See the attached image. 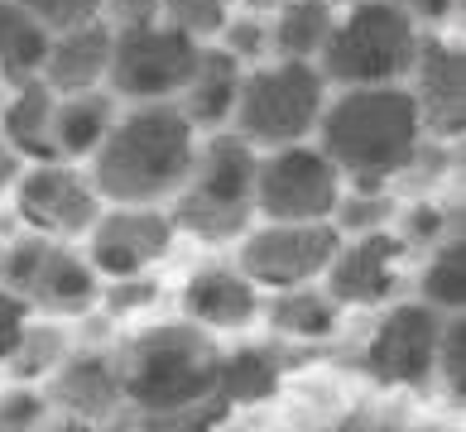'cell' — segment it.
<instances>
[{
	"mask_svg": "<svg viewBox=\"0 0 466 432\" xmlns=\"http://www.w3.org/2000/svg\"><path fill=\"white\" fill-rule=\"evenodd\" d=\"M198 54H202V44L168 29L164 20L145 25V29H126L111 39L106 92L120 106H135V101H178V92L198 67Z\"/></svg>",
	"mask_w": 466,
	"mask_h": 432,
	"instance_id": "30bf717a",
	"label": "cell"
},
{
	"mask_svg": "<svg viewBox=\"0 0 466 432\" xmlns=\"http://www.w3.org/2000/svg\"><path fill=\"white\" fill-rule=\"evenodd\" d=\"M341 307L322 284H303V288H284V293H265L260 303V322L274 341H293V346H318V341H337L341 332Z\"/></svg>",
	"mask_w": 466,
	"mask_h": 432,
	"instance_id": "44dd1931",
	"label": "cell"
},
{
	"mask_svg": "<svg viewBox=\"0 0 466 432\" xmlns=\"http://www.w3.org/2000/svg\"><path fill=\"white\" fill-rule=\"evenodd\" d=\"M447 313L428 307L423 298H394L375 317L366 346H360V375L380 394H428L433 389V360Z\"/></svg>",
	"mask_w": 466,
	"mask_h": 432,
	"instance_id": "ba28073f",
	"label": "cell"
},
{
	"mask_svg": "<svg viewBox=\"0 0 466 432\" xmlns=\"http://www.w3.org/2000/svg\"><path fill=\"white\" fill-rule=\"evenodd\" d=\"M231 5L246 10V15H274V10L284 5V0H231Z\"/></svg>",
	"mask_w": 466,
	"mask_h": 432,
	"instance_id": "60d3db41",
	"label": "cell"
},
{
	"mask_svg": "<svg viewBox=\"0 0 466 432\" xmlns=\"http://www.w3.org/2000/svg\"><path fill=\"white\" fill-rule=\"evenodd\" d=\"M341 197V173L318 140L265 149L255 164V221H327Z\"/></svg>",
	"mask_w": 466,
	"mask_h": 432,
	"instance_id": "8fae6325",
	"label": "cell"
},
{
	"mask_svg": "<svg viewBox=\"0 0 466 432\" xmlns=\"http://www.w3.org/2000/svg\"><path fill=\"white\" fill-rule=\"evenodd\" d=\"M101 25L111 34H126V29H145V25H159V0H101Z\"/></svg>",
	"mask_w": 466,
	"mask_h": 432,
	"instance_id": "8d00e7d4",
	"label": "cell"
},
{
	"mask_svg": "<svg viewBox=\"0 0 466 432\" xmlns=\"http://www.w3.org/2000/svg\"><path fill=\"white\" fill-rule=\"evenodd\" d=\"M101 206L106 202H101L92 173L82 164H67V159L25 164L15 187H10L15 221L34 236H54V240H67V246H77V240L92 231Z\"/></svg>",
	"mask_w": 466,
	"mask_h": 432,
	"instance_id": "7c38bea8",
	"label": "cell"
},
{
	"mask_svg": "<svg viewBox=\"0 0 466 432\" xmlns=\"http://www.w3.org/2000/svg\"><path fill=\"white\" fill-rule=\"evenodd\" d=\"M327 92L332 86L318 73V63H284V58L255 63L240 77L231 130L260 154L284 149V145H303L318 130Z\"/></svg>",
	"mask_w": 466,
	"mask_h": 432,
	"instance_id": "8992f818",
	"label": "cell"
},
{
	"mask_svg": "<svg viewBox=\"0 0 466 432\" xmlns=\"http://www.w3.org/2000/svg\"><path fill=\"white\" fill-rule=\"evenodd\" d=\"M457 164L461 159H457L452 145H447V140H428V135H423L419 149L409 154V164L400 168V178L390 183V193L394 197H433L438 187L457 173Z\"/></svg>",
	"mask_w": 466,
	"mask_h": 432,
	"instance_id": "f546056e",
	"label": "cell"
},
{
	"mask_svg": "<svg viewBox=\"0 0 466 432\" xmlns=\"http://www.w3.org/2000/svg\"><path fill=\"white\" fill-rule=\"evenodd\" d=\"M29 303L20 298V293H10V288H0V366L10 360V351L20 346L25 337V327H29Z\"/></svg>",
	"mask_w": 466,
	"mask_h": 432,
	"instance_id": "74e56055",
	"label": "cell"
},
{
	"mask_svg": "<svg viewBox=\"0 0 466 432\" xmlns=\"http://www.w3.org/2000/svg\"><path fill=\"white\" fill-rule=\"evenodd\" d=\"M217 366H221V337L202 332L183 317L145 322L116 346L126 408L154 423L193 418V413L212 408Z\"/></svg>",
	"mask_w": 466,
	"mask_h": 432,
	"instance_id": "7a4b0ae2",
	"label": "cell"
},
{
	"mask_svg": "<svg viewBox=\"0 0 466 432\" xmlns=\"http://www.w3.org/2000/svg\"><path fill=\"white\" fill-rule=\"evenodd\" d=\"M20 5L39 20L48 34H63L73 25H87L101 15V0H20Z\"/></svg>",
	"mask_w": 466,
	"mask_h": 432,
	"instance_id": "d590c367",
	"label": "cell"
},
{
	"mask_svg": "<svg viewBox=\"0 0 466 432\" xmlns=\"http://www.w3.org/2000/svg\"><path fill=\"white\" fill-rule=\"evenodd\" d=\"M332 25H337V10L327 5V0H284V5L269 15V58L318 63Z\"/></svg>",
	"mask_w": 466,
	"mask_h": 432,
	"instance_id": "cb8c5ba5",
	"label": "cell"
},
{
	"mask_svg": "<svg viewBox=\"0 0 466 432\" xmlns=\"http://www.w3.org/2000/svg\"><path fill=\"white\" fill-rule=\"evenodd\" d=\"M327 5H332V10H347V5H356V0H327Z\"/></svg>",
	"mask_w": 466,
	"mask_h": 432,
	"instance_id": "7bdbcfd3",
	"label": "cell"
},
{
	"mask_svg": "<svg viewBox=\"0 0 466 432\" xmlns=\"http://www.w3.org/2000/svg\"><path fill=\"white\" fill-rule=\"evenodd\" d=\"M73 322H58V317H29L20 346L10 351V360L0 370H5L10 385H44L48 375H54L67 351H73Z\"/></svg>",
	"mask_w": 466,
	"mask_h": 432,
	"instance_id": "d4e9b609",
	"label": "cell"
},
{
	"mask_svg": "<svg viewBox=\"0 0 466 432\" xmlns=\"http://www.w3.org/2000/svg\"><path fill=\"white\" fill-rule=\"evenodd\" d=\"M265 293L240 274L231 259H202L178 284V317L212 337H246L260 327Z\"/></svg>",
	"mask_w": 466,
	"mask_h": 432,
	"instance_id": "e0dca14e",
	"label": "cell"
},
{
	"mask_svg": "<svg viewBox=\"0 0 466 432\" xmlns=\"http://www.w3.org/2000/svg\"><path fill=\"white\" fill-rule=\"evenodd\" d=\"M433 385L442 389L447 404L466 399V313H447L442 337H438V360H433Z\"/></svg>",
	"mask_w": 466,
	"mask_h": 432,
	"instance_id": "1f68e13d",
	"label": "cell"
},
{
	"mask_svg": "<svg viewBox=\"0 0 466 432\" xmlns=\"http://www.w3.org/2000/svg\"><path fill=\"white\" fill-rule=\"evenodd\" d=\"M423 29L390 0H356L337 10V25L327 34L318 73L327 86H390L409 82L413 58H419Z\"/></svg>",
	"mask_w": 466,
	"mask_h": 432,
	"instance_id": "5b68a950",
	"label": "cell"
},
{
	"mask_svg": "<svg viewBox=\"0 0 466 432\" xmlns=\"http://www.w3.org/2000/svg\"><path fill=\"white\" fill-rule=\"evenodd\" d=\"M54 404L44 385H0V432H48Z\"/></svg>",
	"mask_w": 466,
	"mask_h": 432,
	"instance_id": "836d02e7",
	"label": "cell"
},
{
	"mask_svg": "<svg viewBox=\"0 0 466 432\" xmlns=\"http://www.w3.org/2000/svg\"><path fill=\"white\" fill-rule=\"evenodd\" d=\"M390 5H400L419 29H442V25H452V15L461 10V0H390Z\"/></svg>",
	"mask_w": 466,
	"mask_h": 432,
	"instance_id": "f35d334b",
	"label": "cell"
},
{
	"mask_svg": "<svg viewBox=\"0 0 466 432\" xmlns=\"http://www.w3.org/2000/svg\"><path fill=\"white\" fill-rule=\"evenodd\" d=\"M255 164H260V149H250L236 130L202 135L193 173L168 202L178 236L212 250L236 246L255 226Z\"/></svg>",
	"mask_w": 466,
	"mask_h": 432,
	"instance_id": "277c9868",
	"label": "cell"
},
{
	"mask_svg": "<svg viewBox=\"0 0 466 432\" xmlns=\"http://www.w3.org/2000/svg\"><path fill=\"white\" fill-rule=\"evenodd\" d=\"M240 77H246V67H240L231 54H221L217 44H202L193 77H187V86L178 92V111L187 116V126H193L198 135L231 130Z\"/></svg>",
	"mask_w": 466,
	"mask_h": 432,
	"instance_id": "ffe728a7",
	"label": "cell"
},
{
	"mask_svg": "<svg viewBox=\"0 0 466 432\" xmlns=\"http://www.w3.org/2000/svg\"><path fill=\"white\" fill-rule=\"evenodd\" d=\"M54 92L44 86V77L15 82L5 101H0V140H5L25 164H54Z\"/></svg>",
	"mask_w": 466,
	"mask_h": 432,
	"instance_id": "7402d4cb",
	"label": "cell"
},
{
	"mask_svg": "<svg viewBox=\"0 0 466 432\" xmlns=\"http://www.w3.org/2000/svg\"><path fill=\"white\" fill-rule=\"evenodd\" d=\"M231 0H159V20L198 44H212L221 25L231 20Z\"/></svg>",
	"mask_w": 466,
	"mask_h": 432,
	"instance_id": "d6a6232c",
	"label": "cell"
},
{
	"mask_svg": "<svg viewBox=\"0 0 466 432\" xmlns=\"http://www.w3.org/2000/svg\"><path fill=\"white\" fill-rule=\"evenodd\" d=\"M0 288L20 293L34 317L77 322L101 298V274L67 240L20 231L0 246Z\"/></svg>",
	"mask_w": 466,
	"mask_h": 432,
	"instance_id": "52a82bcc",
	"label": "cell"
},
{
	"mask_svg": "<svg viewBox=\"0 0 466 432\" xmlns=\"http://www.w3.org/2000/svg\"><path fill=\"white\" fill-rule=\"evenodd\" d=\"M390 231L404 240L409 259H419V255L433 250L438 240L461 231V226L452 221V212H447V202H438V197H400V212H394V226Z\"/></svg>",
	"mask_w": 466,
	"mask_h": 432,
	"instance_id": "f1b7e54d",
	"label": "cell"
},
{
	"mask_svg": "<svg viewBox=\"0 0 466 432\" xmlns=\"http://www.w3.org/2000/svg\"><path fill=\"white\" fill-rule=\"evenodd\" d=\"M413 298H423L438 313H461L466 307V240L452 231L423 255V269L413 279Z\"/></svg>",
	"mask_w": 466,
	"mask_h": 432,
	"instance_id": "4316f807",
	"label": "cell"
},
{
	"mask_svg": "<svg viewBox=\"0 0 466 432\" xmlns=\"http://www.w3.org/2000/svg\"><path fill=\"white\" fill-rule=\"evenodd\" d=\"M120 116V101L106 86H92V92H73L54 101V149L67 164H87L96 145L106 140L111 120Z\"/></svg>",
	"mask_w": 466,
	"mask_h": 432,
	"instance_id": "603a6c76",
	"label": "cell"
},
{
	"mask_svg": "<svg viewBox=\"0 0 466 432\" xmlns=\"http://www.w3.org/2000/svg\"><path fill=\"white\" fill-rule=\"evenodd\" d=\"M178 246V226L168 206H130L106 202L92 231L82 236V255L92 259L101 279H130V274H159V265Z\"/></svg>",
	"mask_w": 466,
	"mask_h": 432,
	"instance_id": "4fadbf2b",
	"label": "cell"
},
{
	"mask_svg": "<svg viewBox=\"0 0 466 432\" xmlns=\"http://www.w3.org/2000/svg\"><path fill=\"white\" fill-rule=\"evenodd\" d=\"M48 34L20 0H0V82H25L39 77V63L48 54Z\"/></svg>",
	"mask_w": 466,
	"mask_h": 432,
	"instance_id": "484cf974",
	"label": "cell"
},
{
	"mask_svg": "<svg viewBox=\"0 0 466 432\" xmlns=\"http://www.w3.org/2000/svg\"><path fill=\"white\" fill-rule=\"evenodd\" d=\"M63 432H120V427H116V423H111V427H82V423H67Z\"/></svg>",
	"mask_w": 466,
	"mask_h": 432,
	"instance_id": "b9f144b4",
	"label": "cell"
},
{
	"mask_svg": "<svg viewBox=\"0 0 466 432\" xmlns=\"http://www.w3.org/2000/svg\"><path fill=\"white\" fill-rule=\"evenodd\" d=\"M289 360L279 341H240L221 346V366H217V394L212 408H260L274 404L284 394Z\"/></svg>",
	"mask_w": 466,
	"mask_h": 432,
	"instance_id": "ac0fdd59",
	"label": "cell"
},
{
	"mask_svg": "<svg viewBox=\"0 0 466 432\" xmlns=\"http://www.w3.org/2000/svg\"><path fill=\"white\" fill-rule=\"evenodd\" d=\"M111 39L116 34L87 20L73 25L48 39V54L39 63V77L54 96H73V92H92V86H106V67H111Z\"/></svg>",
	"mask_w": 466,
	"mask_h": 432,
	"instance_id": "d6986e66",
	"label": "cell"
},
{
	"mask_svg": "<svg viewBox=\"0 0 466 432\" xmlns=\"http://www.w3.org/2000/svg\"><path fill=\"white\" fill-rule=\"evenodd\" d=\"M20 168H25V159L15 154L5 140H0V197H10V187H15V178H20Z\"/></svg>",
	"mask_w": 466,
	"mask_h": 432,
	"instance_id": "ab89813d",
	"label": "cell"
},
{
	"mask_svg": "<svg viewBox=\"0 0 466 432\" xmlns=\"http://www.w3.org/2000/svg\"><path fill=\"white\" fill-rule=\"evenodd\" d=\"M409 279V250L394 231H366V236H341L332 265L322 274V288L347 307H385L400 298Z\"/></svg>",
	"mask_w": 466,
	"mask_h": 432,
	"instance_id": "5bb4252c",
	"label": "cell"
},
{
	"mask_svg": "<svg viewBox=\"0 0 466 432\" xmlns=\"http://www.w3.org/2000/svg\"><path fill=\"white\" fill-rule=\"evenodd\" d=\"M164 303V279L159 274H130V279H101L96 313L106 322H140Z\"/></svg>",
	"mask_w": 466,
	"mask_h": 432,
	"instance_id": "4dcf8cb0",
	"label": "cell"
},
{
	"mask_svg": "<svg viewBox=\"0 0 466 432\" xmlns=\"http://www.w3.org/2000/svg\"><path fill=\"white\" fill-rule=\"evenodd\" d=\"M221 54H231L240 67H255V63H269V15H246V10H231V20L221 25V34L212 39Z\"/></svg>",
	"mask_w": 466,
	"mask_h": 432,
	"instance_id": "e575fe53",
	"label": "cell"
},
{
	"mask_svg": "<svg viewBox=\"0 0 466 432\" xmlns=\"http://www.w3.org/2000/svg\"><path fill=\"white\" fill-rule=\"evenodd\" d=\"M198 140L202 135L187 126L178 101H135V106H120V116L111 120L106 140L87 159V173L101 202L168 206L193 173Z\"/></svg>",
	"mask_w": 466,
	"mask_h": 432,
	"instance_id": "6da1fadb",
	"label": "cell"
},
{
	"mask_svg": "<svg viewBox=\"0 0 466 432\" xmlns=\"http://www.w3.org/2000/svg\"><path fill=\"white\" fill-rule=\"evenodd\" d=\"M394 212H400V197L390 187H351L341 183V197L332 206V226L337 236H366V231H390L394 226Z\"/></svg>",
	"mask_w": 466,
	"mask_h": 432,
	"instance_id": "83f0119b",
	"label": "cell"
},
{
	"mask_svg": "<svg viewBox=\"0 0 466 432\" xmlns=\"http://www.w3.org/2000/svg\"><path fill=\"white\" fill-rule=\"evenodd\" d=\"M318 149L351 187H390L419 149L423 126L409 86H332L313 130Z\"/></svg>",
	"mask_w": 466,
	"mask_h": 432,
	"instance_id": "3957f363",
	"label": "cell"
},
{
	"mask_svg": "<svg viewBox=\"0 0 466 432\" xmlns=\"http://www.w3.org/2000/svg\"><path fill=\"white\" fill-rule=\"evenodd\" d=\"M54 413L82 427H111L126 413V389L116 370V346H73L67 360L44 379Z\"/></svg>",
	"mask_w": 466,
	"mask_h": 432,
	"instance_id": "2e32d148",
	"label": "cell"
},
{
	"mask_svg": "<svg viewBox=\"0 0 466 432\" xmlns=\"http://www.w3.org/2000/svg\"><path fill=\"white\" fill-rule=\"evenodd\" d=\"M341 236L332 221H255V226L236 240L231 265L260 293H284L318 284Z\"/></svg>",
	"mask_w": 466,
	"mask_h": 432,
	"instance_id": "9c48e42d",
	"label": "cell"
},
{
	"mask_svg": "<svg viewBox=\"0 0 466 432\" xmlns=\"http://www.w3.org/2000/svg\"><path fill=\"white\" fill-rule=\"evenodd\" d=\"M404 86H409L413 106H419V126L428 140L461 145V130H466V54H461V44L423 29L419 58H413V73Z\"/></svg>",
	"mask_w": 466,
	"mask_h": 432,
	"instance_id": "9a60e30c",
	"label": "cell"
}]
</instances>
